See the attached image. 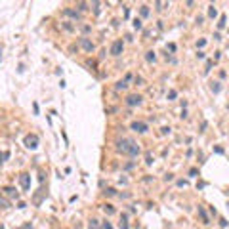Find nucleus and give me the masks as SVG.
<instances>
[{
	"label": "nucleus",
	"instance_id": "nucleus-13",
	"mask_svg": "<svg viewBox=\"0 0 229 229\" xmlns=\"http://www.w3.org/2000/svg\"><path fill=\"white\" fill-rule=\"evenodd\" d=\"M88 227H90V229H97V227H99V220H96V218H92V220L88 221Z\"/></svg>",
	"mask_w": 229,
	"mask_h": 229
},
{
	"label": "nucleus",
	"instance_id": "nucleus-24",
	"mask_svg": "<svg viewBox=\"0 0 229 229\" xmlns=\"http://www.w3.org/2000/svg\"><path fill=\"white\" fill-rule=\"evenodd\" d=\"M208 15H210V17H216V15H218V10H216L214 6H210V10H208Z\"/></svg>",
	"mask_w": 229,
	"mask_h": 229
},
{
	"label": "nucleus",
	"instance_id": "nucleus-8",
	"mask_svg": "<svg viewBox=\"0 0 229 229\" xmlns=\"http://www.w3.org/2000/svg\"><path fill=\"white\" fill-rule=\"evenodd\" d=\"M128 155L130 157H137L139 155V145H137L134 139H132V143H130V147H128Z\"/></svg>",
	"mask_w": 229,
	"mask_h": 229
},
{
	"label": "nucleus",
	"instance_id": "nucleus-34",
	"mask_svg": "<svg viewBox=\"0 0 229 229\" xmlns=\"http://www.w3.org/2000/svg\"><path fill=\"white\" fill-rule=\"evenodd\" d=\"M164 179H166V181H172V179H174V176H172V174H166Z\"/></svg>",
	"mask_w": 229,
	"mask_h": 229
},
{
	"label": "nucleus",
	"instance_id": "nucleus-37",
	"mask_svg": "<svg viewBox=\"0 0 229 229\" xmlns=\"http://www.w3.org/2000/svg\"><path fill=\"white\" fill-rule=\"evenodd\" d=\"M136 84H143V78L141 77H136Z\"/></svg>",
	"mask_w": 229,
	"mask_h": 229
},
{
	"label": "nucleus",
	"instance_id": "nucleus-23",
	"mask_svg": "<svg viewBox=\"0 0 229 229\" xmlns=\"http://www.w3.org/2000/svg\"><path fill=\"white\" fill-rule=\"evenodd\" d=\"M139 14H141L143 17H147V15H149V8H147V6H141V10H139Z\"/></svg>",
	"mask_w": 229,
	"mask_h": 229
},
{
	"label": "nucleus",
	"instance_id": "nucleus-18",
	"mask_svg": "<svg viewBox=\"0 0 229 229\" xmlns=\"http://www.w3.org/2000/svg\"><path fill=\"white\" fill-rule=\"evenodd\" d=\"M0 208H10V201L4 197H0Z\"/></svg>",
	"mask_w": 229,
	"mask_h": 229
},
{
	"label": "nucleus",
	"instance_id": "nucleus-1",
	"mask_svg": "<svg viewBox=\"0 0 229 229\" xmlns=\"http://www.w3.org/2000/svg\"><path fill=\"white\" fill-rule=\"evenodd\" d=\"M25 145H27L29 149H37L38 147V136L37 134H29V136L25 137Z\"/></svg>",
	"mask_w": 229,
	"mask_h": 229
},
{
	"label": "nucleus",
	"instance_id": "nucleus-11",
	"mask_svg": "<svg viewBox=\"0 0 229 229\" xmlns=\"http://www.w3.org/2000/svg\"><path fill=\"white\" fill-rule=\"evenodd\" d=\"M4 193L8 195V197H14V199H17V197H19V193L15 191L14 187H6V189H4Z\"/></svg>",
	"mask_w": 229,
	"mask_h": 229
},
{
	"label": "nucleus",
	"instance_id": "nucleus-20",
	"mask_svg": "<svg viewBox=\"0 0 229 229\" xmlns=\"http://www.w3.org/2000/svg\"><path fill=\"white\" fill-rule=\"evenodd\" d=\"M103 210H105V214H114V208L111 204H103Z\"/></svg>",
	"mask_w": 229,
	"mask_h": 229
},
{
	"label": "nucleus",
	"instance_id": "nucleus-16",
	"mask_svg": "<svg viewBox=\"0 0 229 229\" xmlns=\"http://www.w3.org/2000/svg\"><path fill=\"white\" fill-rule=\"evenodd\" d=\"M132 25H134V29H137V31H141V27H143V23H141V19H134V23H132Z\"/></svg>",
	"mask_w": 229,
	"mask_h": 229
},
{
	"label": "nucleus",
	"instance_id": "nucleus-27",
	"mask_svg": "<svg viewBox=\"0 0 229 229\" xmlns=\"http://www.w3.org/2000/svg\"><path fill=\"white\" fill-rule=\"evenodd\" d=\"M212 63H214L212 59H208V61H206V69H204V73H208V71L212 69Z\"/></svg>",
	"mask_w": 229,
	"mask_h": 229
},
{
	"label": "nucleus",
	"instance_id": "nucleus-40",
	"mask_svg": "<svg viewBox=\"0 0 229 229\" xmlns=\"http://www.w3.org/2000/svg\"><path fill=\"white\" fill-rule=\"evenodd\" d=\"M0 229H4V225H0Z\"/></svg>",
	"mask_w": 229,
	"mask_h": 229
},
{
	"label": "nucleus",
	"instance_id": "nucleus-12",
	"mask_svg": "<svg viewBox=\"0 0 229 229\" xmlns=\"http://www.w3.org/2000/svg\"><path fill=\"white\" fill-rule=\"evenodd\" d=\"M120 229H128V216L126 214H122V218H120Z\"/></svg>",
	"mask_w": 229,
	"mask_h": 229
},
{
	"label": "nucleus",
	"instance_id": "nucleus-19",
	"mask_svg": "<svg viewBox=\"0 0 229 229\" xmlns=\"http://www.w3.org/2000/svg\"><path fill=\"white\" fill-rule=\"evenodd\" d=\"M77 8H78V12H86V10H88V4H86V2H78Z\"/></svg>",
	"mask_w": 229,
	"mask_h": 229
},
{
	"label": "nucleus",
	"instance_id": "nucleus-26",
	"mask_svg": "<svg viewBox=\"0 0 229 229\" xmlns=\"http://www.w3.org/2000/svg\"><path fill=\"white\" fill-rule=\"evenodd\" d=\"M223 27H225V15H221L220 23H218V29H223Z\"/></svg>",
	"mask_w": 229,
	"mask_h": 229
},
{
	"label": "nucleus",
	"instance_id": "nucleus-5",
	"mask_svg": "<svg viewBox=\"0 0 229 229\" xmlns=\"http://www.w3.org/2000/svg\"><path fill=\"white\" fill-rule=\"evenodd\" d=\"M78 42H80V46H82L86 52H94V48H96V44L90 40V38H86V37H82V38H78Z\"/></svg>",
	"mask_w": 229,
	"mask_h": 229
},
{
	"label": "nucleus",
	"instance_id": "nucleus-4",
	"mask_svg": "<svg viewBox=\"0 0 229 229\" xmlns=\"http://www.w3.org/2000/svg\"><path fill=\"white\" fill-rule=\"evenodd\" d=\"M141 103V96H137V94H130L128 97H126V105L128 107H136Z\"/></svg>",
	"mask_w": 229,
	"mask_h": 229
},
{
	"label": "nucleus",
	"instance_id": "nucleus-6",
	"mask_svg": "<svg viewBox=\"0 0 229 229\" xmlns=\"http://www.w3.org/2000/svg\"><path fill=\"white\" fill-rule=\"evenodd\" d=\"M130 128H132L134 132H137V134H145L147 130H149V126H147L145 122H137V120H136V122H132Z\"/></svg>",
	"mask_w": 229,
	"mask_h": 229
},
{
	"label": "nucleus",
	"instance_id": "nucleus-3",
	"mask_svg": "<svg viewBox=\"0 0 229 229\" xmlns=\"http://www.w3.org/2000/svg\"><path fill=\"white\" fill-rule=\"evenodd\" d=\"M130 143H132V139H128V137H122V139H119V141H117V149H119V151H122V153H128Z\"/></svg>",
	"mask_w": 229,
	"mask_h": 229
},
{
	"label": "nucleus",
	"instance_id": "nucleus-28",
	"mask_svg": "<svg viewBox=\"0 0 229 229\" xmlns=\"http://www.w3.org/2000/svg\"><path fill=\"white\" fill-rule=\"evenodd\" d=\"M101 229H113V225H111L109 221H103V223H101Z\"/></svg>",
	"mask_w": 229,
	"mask_h": 229
},
{
	"label": "nucleus",
	"instance_id": "nucleus-15",
	"mask_svg": "<svg viewBox=\"0 0 229 229\" xmlns=\"http://www.w3.org/2000/svg\"><path fill=\"white\" fill-rule=\"evenodd\" d=\"M126 86H128V84L124 82V80H119V82L114 84V90H126Z\"/></svg>",
	"mask_w": 229,
	"mask_h": 229
},
{
	"label": "nucleus",
	"instance_id": "nucleus-7",
	"mask_svg": "<svg viewBox=\"0 0 229 229\" xmlns=\"http://www.w3.org/2000/svg\"><path fill=\"white\" fill-rule=\"evenodd\" d=\"M19 183H21L23 191H29V187H31V176L29 174H21L19 176Z\"/></svg>",
	"mask_w": 229,
	"mask_h": 229
},
{
	"label": "nucleus",
	"instance_id": "nucleus-10",
	"mask_svg": "<svg viewBox=\"0 0 229 229\" xmlns=\"http://www.w3.org/2000/svg\"><path fill=\"white\" fill-rule=\"evenodd\" d=\"M199 216H201L202 223H210V218H208V214L204 212V208H202V206H199Z\"/></svg>",
	"mask_w": 229,
	"mask_h": 229
},
{
	"label": "nucleus",
	"instance_id": "nucleus-38",
	"mask_svg": "<svg viewBox=\"0 0 229 229\" xmlns=\"http://www.w3.org/2000/svg\"><path fill=\"white\" fill-rule=\"evenodd\" d=\"M130 168H134V162H128V164L124 166V170H130Z\"/></svg>",
	"mask_w": 229,
	"mask_h": 229
},
{
	"label": "nucleus",
	"instance_id": "nucleus-14",
	"mask_svg": "<svg viewBox=\"0 0 229 229\" xmlns=\"http://www.w3.org/2000/svg\"><path fill=\"white\" fill-rule=\"evenodd\" d=\"M210 90L214 92V94H220V92H221V84H220V82H212Z\"/></svg>",
	"mask_w": 229,
	"mask_h": 229
},
{
	"label": "nucleus",
	"instance_id": "nucleus-22",
	"mask_svg": "<svg viewBox=\"0 0 229 229\" xmlns=\"http://www.w3.org/2000/svg\"><path fill=\"white\" fill-rule=\"evenodd\" d=\"M114 193H117V191H114L113 187H109V189H105V191H103V195H105V197H113Z\"/></svg>",
	"mask_w": 229,
	"mask_h": 229
},
{
	"label": "nucleus",
	"instance_id": "nucleus-2",
	"mask_svg": "<svg viewBox=\"0 0 229 229\" xmlns=\"http://www.w3.org/2000/svg\"><path fill=\"white\" fill-rule=\"evenodd\" d=\"M124 50V42L122 40H114L113 44H111V55H120Z\"/></svg>",
	"mask_w": 229,
	"mask_h": 229
},
{
	"label": "nucleus",
	"instance_id": "nucleus-39",
	"mask_svg": "<svg viewBox=\"0 0 229 229\" xmlns=\"http://www.w3.org/2000/svg\"><path fill=\"white\" fill-rule=\"evenodd\" d=\"M204 44H206V40H199V42H197V46H199V48H202Z\"/></svg>",
	"mask_w": 229,
	"mask_h": 229
},
{
	"label": "nucleus",
	"instance_id": "nucleus-9",
	"mask_svg": "<svg viewBox=\"0 0 229 229\" xmlns=\"http://www.w3.org/2000/svg\"><path fill=\"white\" fill-rule=\"evenodd\" d=\"M63 14H65V15H69V17H73V19H78V17H80L78 10H71V8H65V10H63Z\"/></svg>",
	"mask_w": 229,
	"mask_h": 229
},
{
	"label": "nucleus",
	"instance_id": "nucleus-25",
	"mask_svg": "<svg viewBox=\"0 0 229 229\" xmlns=\"http://www.w3.org/2000/svg\"><path fill=\"white\" fill-rule=\"evenodd\" d=\"M176 96H178V92H176V90H170V92H168V99H170V101L176 99Z\"/></svg>",
	"mask_w": 229,
	"mask_h": 229
},
{
	"label": "nucleus",
	"instance_id": "nucleus-32",
	"mask_svg": "<svg viewBox=\"0 0 229 229\" xmlns=\"http://www.w3.org/2000/svg\"><path fill=\"white\" fill-rule=\"evenodd\" d=\"M82 31H84V32H90L92 27H90V25H82Z\"/></svg>",
	"mask_w": 229,
	"mask_h": 229
},
{
	"label": "nucleus",
	"instance_id": "nucleus-30",
	"mask_svg": "<svg viewBox=\"0 0 229 229\" xmlns=\"http://www.w3.org/2000/svg\"><path fill=\"white\" fill-rule=\"evenodd\" d=\"M178 185H179V187H185V185H187V181H185V179H178Z\"/></svg>",
	"mask_w": 229,
	"mask_h": 229
},
{
	"label": "nucleus",
	"instance_id": "nucleus-29",
	"mask_svg": "<svg viewBox=\"0 0 229 229\" xmlns=\"http://www.w3.org/2000/svg\"><path fill=\"white\" fill-rule=\"evenodd\" d=\"M63 27H65V31H69V32H71V31H73V25H71V23H65V25H63Z\"/></svg>",
	"mask_w": 229,
	"mask_h": 229
},
{
	"label": "nucleus",
	"instance_id": "nucleus-36",
	"mask_svg": "<svg viewBox=\"0 0 229 229\" xmlns=\"http://www.w3.org/2000/svg\"><path fill=\"white\" fill-rule=\"evenodd\" d=\"M155 6H157V10H164L162 8V2H155Z\"/></svg>",
	"mask_w": 229,
	"mask_h": 229
},
{
	"label": "nucleus",
	"instance_id": "nucleus-33",
	"mask_svg": "<svg viewBox=\"0 0 229 229\" xmlns=\"http://www.w3.org/2000/svg\"><path fill=\"white\" fill-rule=\"evenodd\" d=\"M130 80H132V74H130V73H128V74H126V77H124V82L128 84V82H130Z\"/></svg>",
	"mask_w": 229,
	"mask_h": 229
},
{
	"label": "nucleus",
	"instance_id": "nucleus-17",
	"mask_svg": "<svg viewBox=\"0 0 229 229\" xmlns=\"http://www.w3.org/2000/svg\"><path fill=\"white\" fill-rule=\"evenodd\" d=\"M155 57H157L155 52H147V54H145V59L149 61V63H153V61H155Z\"/></svg>",
	"mask_w": 229,
	"mask_h": 229
},
{
	"label": "nucleus",
	"instance_id": "nucleus-35",
	"mask_svg": "<svg viewBox=\"0 0 229 229\" xmlns=\"http://www.w3.org/2000/svg\"><path fill=\"white\" fill-rule=\"evenodd\" d=\"M21 229H32V225H31V221H29V223H25V225H21Z\"/></svg>",
	"mask_w": 229,
	"mask_h": 229
},
{
	"label": "nucleus",
	"instance_id": "nucleus-21",
	"mask_svg": "<svg viewBox=\"0 0 229 229\" xmlns=\"http://www.w3.org/2000/svg\"><path fill=\"white\" fill-rule=\"evenodd\" d=\"M10 159V153L8 151H4V153H0V164L4 162V160H8Z\"/></svg>",
	"mask_w": 229,
	"mask_h": 229
},
{
	"label": "nucleus",
	"instance_id": "nucleus-31",
	"mask_svg": "<svg viewBox=\"0 0 229 229\" xmlns=\"http://www.w3.org/2000/svg\"><path fill=\"white\" fill-rule=\"evenodd\" d=\"M197 174H199L197 168H191V170H189V176H197Z\"/></svg>",
	"mask_w": 229,
	"mask_h": 229
}]
</instances>
